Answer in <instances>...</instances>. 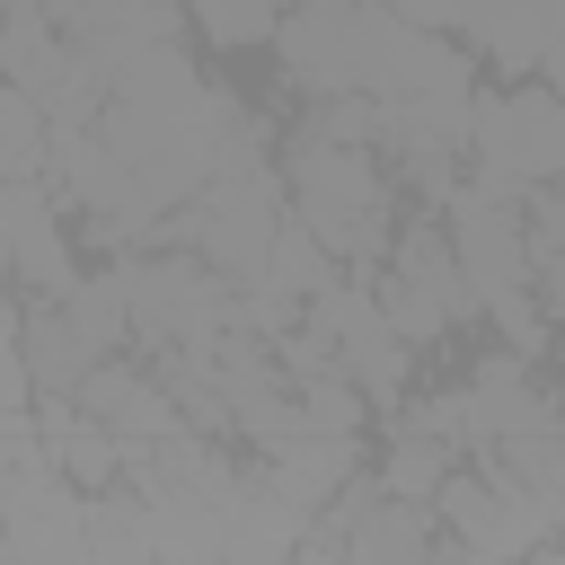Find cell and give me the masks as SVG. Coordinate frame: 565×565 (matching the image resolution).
I'll use <instances>...</instances> for the list:
<instances>
[{
  "mask_svg": "<svg viewBox=\"0 0 565 565\" xmlns=\"http://www.w3.org/2000/svg\"><path fill=\"white\" fill-rule=\"evenodd\" d=\"M441 212H450L441 230L459 247V274H468L477 309L503 327L512 353H539L547 344V309H539V265H530V203L494 194V185H459Z\"/></svg>",
  "mask_w": 565,
  "mask_h": 565,
  "instance_id": "1",
  "label": "cell"
},
{
  "mask_svg": "<svg viewBox=\"0 0 565 565\" xmlns=\"http://www.w3.org/2000/svg\"><path fill=\"white\" fill-rule=\"evenodd\" d=\"M291 212L353 265L397 256V177L371 150H282Z\"/></svg>",
  "mask_w": 565,
  "mask_h": 565,
  "instance_id": "2",
  "label": "cell"
},
{
  "mask_svg": "<svg viewBox=\"0 0 565 565\" xmlns=\"http://www.w3.org/2000/svg\"><path fill=\"white\" fill-rule=\"evenodd\" d=\"M282 221H291L282 168H256V177H212L185 212H168V221H159V247L203 256L221 282H256V274H265V247L282 238Z\"/></svg>",
  "mask_w": 565,
  "mask_h": 565,
  "instance_id": "3",
  "label": "cell"
},
{
  "mask_svg": "<svg viewBox=\"0 0 565 565\" xmlns=\"http://www.w3.org/2000/svg\"><path fill=\"white\" fill-rule=\"evenodd\" d=\"M468 159H477V185L494 194H539V185H565V97L556 88H477V115H468Z\"/></svg>",
  "mask_w": 565,
  "mask_h": 565,
  "instance_id": "4",
  "label": "cell"
},
{
  "mask_svg": "<svg viewBox=\"0 0 565 565\" xmlns=\"http://www.w3.org/2000/svg\"><path fill=\"white\" fill-rule=\"evenodd\" d=\"M124 282H132V344H150V353H185L230 327V282L185 247L124 256Z\"/></svg>",
  "mask_w": 565,
  "mask_h": 565,
  "instance_id": "5",
  "label": "cell"
},
{
  "mask_svg": "<svg viewBox=\"0 0 565 565\" xmlns=\"http://www.w3.org/2000/svg\"><path fill=\"white\" fill-rule=\"evenodd\" d=\"M433 512H441L450 547L477 556V565H521V556H539V547L556 539V512H547L521 477H503V468H486V459H477V477H450Z\"/></svg>",
  "mask_w": 565,
  "mask_h": 565,
  "instance_id": "6",
  "label": "cell"
},
{
  "mask_svg": "<svg viewBox=\"0 0 565 565\" xmlns=\"http://www.w3.org/2000/svg\"><path fill=\"white\" fill-rule=\"evenodd\" d=\"M380 309H388V327H397L406 344H433V335H450V327L477 309L450 230H433V221H406V230H397V256H388V274H380Z\"/></svg>",
  "mask_w": 565,
  "mask_h": 565,
  "instance_id": "7",
  "label": "cell"
},
{
  "mask_svg": "<svg viewBox=\"0 0 565 565\" xmlns=\"http://www.w3.org/2000/svg\"><path fill=\"white\" fill-rule=\"evenodd\" d=\"M309 327L344 353V380L371 397V406H397L406 397V371H415V344L388 327V309H380V282H327L318 300H309Z\"/></svg>",
  "mask_w": 565,
  "mask_h": 565,
  "instance_id": "8",
  "label": "cell"
},
{
  "mask_svg": "<svg viewBox=\"0 0 565 565\" xmlns=\"http://www.w3.org/2000/svg\"><path fill=\"white\" fill-rule=\"evenodd\" d=\"M362 18H371V0H291L274 53H282V79L309 106L362 97Z\"/></svg>",
  "mask_w": 565,
  "mask_h": 565,
  "instance_id": "9",
  "label": "cell"
},
{
  "mask_svg": "<svg viewBox=\"0 0 565 565\" xmlns=\"http://www.w3.org/2000/svg\"><path fill=\"white\" fill-rule=\"evenodd\" d=\"M0 238H9V274L18 300H71V238H62V194L53 177H0Z\"/></svg>",
  "mask_w": 565,
  "mask_h": 565,
  "instance_id": "10",
  "label": "cell"
},
{
  "mask_svg": "<svg viewBox=\"0 0 565 565\" xmlns=\"http://www.w3.org/2000/svg\"><path fill=\"white\" fill-rule=\"evenodd\" d=\"M530 433H565V406L530 380V353H486L468 371V441H530Z\"/></svg>",
  "mask_w": 565,
  "mask_h": 565,
  "instance_id": "11",
  "label": "cell"
},
{
  "mask_svg": "<svg viewBox=\"0 0 565 565\" xmlns=\"http://www.w3.org/2000/svg\"><path fill=\"white\" fill-rule=\"evenodd\" d=\"M71 406H79L88 424H106L115 441H177V433H185V406L168 397V380H159V371H132V362H106Z\"/></svg>",
  "mask_w": 565,
  "mask_h": 565,
  "instance_id": "12",
  "label": "cell"
},
{
  "mask_svg": "<svg viewBox=\"0 0 565 565\" xmlns=\"http://www.w3.org/2000/svg\"><path fill=\"white\" fill-rule=\"evenodd\" d=\"M9 344L26 353V371H35V388H44V397H79V388L106 371V353L71 327V309H62V300H18Z\"/></svg>",
  "mask_w": 565,
  "mask_h": 565,
  "instance_id": "13",
  "label": "cell"
},
{
  "mask_svg": "<svg viewBox=\"0 0 565 565\" xmlns=\"http://www.w3.org/2000/svg\"><path fill=\"white\" fill-rule=\"evenodd\" d=\"M300 547H309V512L274 477H238V494H230V556L221 565H291Z\"/></svg>",
  "mask_w": 565,
  "mask_h": 565,
  "instance_id": "14",
  "label": "cell"
},
{
  "mask_svg": "<svg viewBox=\"0 0 565 565\" xmlns=\"http://www.w3.org/2000/svg\"><path fill=\"white\" fill-rule=\"evenodd\" d=\"M35 424H44V441H53V459H62V477H71L79 494H115V486H124V441H115L106 424H88L71 397H53Z\"/></svg>",
  "mask_w": 565,
  "mask_h": 565,
  "instance_id": "15",
  "label": "cell"
},
{
  "mask_svg": "<svg viewBox=\"0 0 565 565\" xmlns=\"http://www.w3.org/2000/svg\"><path fill=\"white\" fill-rule=\"evenodd\" d=\"M265 477H274L300 512H335V494L353 486V433H309V441L274 450V459H265Z\"/></svg>",
  "mask_w": 565,
  "mask_h": 565,
  "instance_id": "16",
  "label": "cell"
},
{
  "mask_svg": "<svg viewBox=\"0 0 565 565\" xmlns=\"http://www.w3.org/2000/svg\"><path fill=\"white\" fill-rule=\"evenodd\" d=\"M327 282H335V247H327V238H318V230L291 212V221H282V238L265 247V274H256V291H282V300H318Z\"/></svg>",
  "mask_w": 565,
  "mask_h": 565,
  "instance_id": "17",
  "label": "cell"
},
{
  "mask_svg": "<svg viewBox=\"0 0 565 565\" xmlns=\"http://www.w3.org/2000/svg\"><path fill=\"white\" fill-rule=\"evenodd\" d=\"M62 53H71V35H62L44 9H9V35H0V71H9V88L44 97V88L62 79Z\"/></svg>",
  "mask_w": 565,
  "mask_h": 565,
  "instance_id": "18",
  "label": "cell"
},
{
  "mask_svg": "<svg viewBox=\"0 0 565 565\" xmlns=\"http://www.w3.org/2000/svg\"><path fill=\"white\" fill-rule=\"evenodd\" d=\"M88 565H159L141 494H88Z\"/></svg>",
  "mask_w": 565,
  "mask_h": 565,
  "instance_id": "19",
  "label": "cell"
},
{
  "mask_svg": "<svg viewBox=\"0 0 565 565\" xmlns=\"http://www.w3.org/2000/svg\"><path fill=\"white\" fill-rule=\"evenodd\" d=\"M62 309H71V327H79L97 353H124V344H132V282H124V265H106V274H79Z\"/></svg>",
  "mask_w": 565,
  "mask_h": 565,
  "instance_id": "20",
  "label": "cell"
},
{
  "mask_svg": "<svg viewBox=\"0 0 565 565\" xmlns=\"http://www.w3.org/2000/svg\"><path fill=\"white\" fill-rule=\"evenodd\" d=\"M450 477H459V468H450V441H433V433H397V450H388V468H380V486H388L397 503H415V512H433Z\"/></svg>",
  "mask_w": 565,
  "mask_h": 565,
  "instance_id": "21",
  "label": "cell"
},
{
  "mask_svg": "<svg viewBox=\"0 0 565 565\" xmlns=\"http://www.w3.org/2000/svg\"><path fill=\"white\" fill-rule=\"evenodd\" d=\"M530 265H539L547 327H565V185H539L530 194Z\"/></svg>",
  "mask_w": 565,
  "mask_h": 565,
  "instance_id": "22",
  "label": "cell"
},
{
  "mask_svg": "<svg viewBox=\"0 0 565 565\" xmlns=\"http://www.w3.org/2000/svg\"><path fill=\"white\" fill-rule=\"evenodd\" d=\"M44 159H53V115H44V97L0 88V177H44Z\"/></svg>",
  "mask_w": 565,
  "mask_h": 565,
  "instance_id": "23",
  "label": "cell"
},
{
  "mask_svg": "<svg viewBox=\"0 0 565 565\" xmlns=\"http://www.w3.org/2000/svg\"><path fill=\"white\" fill-rule=\"evenodd\" d=\"M486 468H503V477H521L547 512H556V530H565V433H530V441H494L486 450Z\"/></svg>",
  "mask_w": 565,
  "mask_h": 565,
  "instance_id": "24",
  "label": "cell"
},
{
  "mask_svg": "<svg viewBox=\"0 0 565 565\" xmlns=\"http://www.w3.org/2000/svg\"><path fill=\"white\" fill-rule=\"evenodd\" d=\"M282 18H291L282 0H194V26H203L212 44H230V53H238V44H274Z\"/></svg>",
  "mask_w": 565,
  "mask_h": 565,
  "instance_id": "25",
  "label": "cell"
},
{
  "mask_svg": "<svg viewBox=\"0 0 565 565\" xmlns=\"http://www.w3.org/2000/svg\"><path fill=\"white\" fill-rule=\"evenodd\" d=\"M300 406H309V424H318V433H353L371 397H362V388L335 371V380H309V388H300Z\"/></svg>",
  "mask_w": 565,
  "mask_h": 565,
  "instance_id": "26",
  "label": "cell"
},
{
  "mask_svg": "<svg viewBox=\"0 0 565 565\" xmlns=\"http://www.w3.org/2000/svg\"><path fill=\"white\" fill-rule=\"evenodd\" d=\"M380 9H397V18H406V26H424V35H433V26H459V18H468V0H380Z\"/></svg>",
  "mask_w": 565,
  "mask_h": 565,
  "instance_id": "27",
  "label": "cell"
},
{
  "mask_svg": "<svg viewBox=\"0 0 565 565\" xmlns=\"http://www.w3.org/2000/svg\"><path fill=\"white\" fill-rule=\"evenodd\" d=\"M521 565H565V539H547L539 556H521Z\"/></svg>",
  "mask_w": 565,
  "mask_h": 565,
  "instance_id": "28",
  "label": "cell"
},
{
  "mask_svg": "<svg viewBox=\"0 0 565 565\" xmlns=\"http://www.w3.org/2000/svg\"><path fill=\"white\" fill-rule=\"evenodd\" d=\"M450 565H477V556H459V547H450Z\"/></svg>",
  "mask_w": 565,
  "mask_h": 565,
  "instance_id": "29",
  "label": "cell"
},
{
  "mask_svg": "<svg viewBox=\"0 0 565 565\" xmlns=\"http://www.w3.org/2000/svg\"><path fill=\"white\" fill-rule=\"evenodd\" d=\"M9 9H35V0H9Z\"/></svg>",
  "mask_w": 565,
  "mask_h": 565,
  "instance_id": "30",
  "label": "cell"
}]
</instances>
